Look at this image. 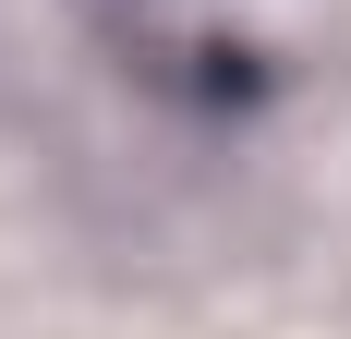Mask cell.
Here are the masks:
<instances>
[{"instance_id":"obj_1","label":"cell","mask_w":351,"mask_h":339,"mask_svg":"<svg viewBox=\"0 0 351 339\" xmlns=\"http://www.w3.org/2000/svg\"><path fill=\"white\" fill-rule=\"evenodd\" d=\"M109 12H121V49L145 61V85H170V97L230 109L267 73V36L243 25V0H109Z\"/></svg>"}]
</instances>
